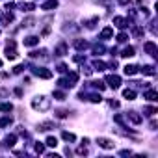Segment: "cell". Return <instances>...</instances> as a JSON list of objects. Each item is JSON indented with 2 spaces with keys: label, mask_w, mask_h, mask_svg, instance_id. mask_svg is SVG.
<instances>
[{
  "label": "cell",
  "mask_w": 158,
  "mask_h": 158,
  "mask_svg": "<svg viewBox=\"0 0 158 158\" xmlns=\"http://www.w3.org/2000/svg\"><path fill=\"white\" fill-rule=\"evenodd\" d=\"M65 82H67V88H73V86L78 82V73H74V71L69 73V76L65 78Z\"/></svg>",
  "instance_id": "cell-6"
},
{
  "label": "cell",
  "mask_w": 158,
  "mask_h": 158,
  "mask_svg": "<svg viewBox=\"0 0 158 158\" xmlns=\"http://www.w3.org/2000/svg\"><path fill=\"white\" fill-rule=\"evenodd\" d=\"M108 104H110L112 108H119V102H117V101H114V99H112V101H110Z\"/></svg>",
  "instance_id": "cell-41"
},
{
  "label": "cell",
  "mask_w": 158,
  "mask_h": 158,
  "mask_svg": "<svg viewBox=\"0 0 158 158\" xmlns=\"http://www.w3.org/2000/svg\"><path fill=\"white\" fill-rule=\"evenodd\" d=\"M127 39H128V35H127V34H125V32H121V34H119V35H117V41H119V43H125V41H127Z\"/></svg>",
  "instance_id": "cell-34"
},
{
  "label": "cell",
  "mask_w": 158,
  "mask_h": 158,
  "mask_svg": "<svg viewBox=\"0 0 158 158\" xmlns=\"http://www.w3.org/2000/svg\"><path fill=\"white\" fill-rule=\"evenodd\" d=\"M56 54H58V56H65V54H67V45H65L63 41L58 45V48H56Z\"/></svg>",
  "instance_id": "cell-17"
},
{
  "label": "cell",
  "mask_w": 158,
  "mask_h": 158,
  "mask_svg": "<svg viewBox=\"0 0 158 158\" xmlns=\"http://www.w3.org/2000/svg\"><path fill=\"white\" fill-rule=\"evenodd\" d=\"M10 125H13V119L11 117H2V119H0V128H6Z\"/></svg>",
  "instance_id": "cell-22"
},
{
  "label": "cell",
  "mask_w": 158,
  "mask_h": 158,
  "mask_svg": "<svg viewBox=\"0 0 158 158\" xmlns=\"http://www.w3.org/2000/svg\"><path fill=\"white\" fill-rule=\"evenodd\" d=\"M106 84H108L112 89H117V88L121 86V78H119L117 74H108V76H106Z\"/></svg>",
  "instance_id": "cell-3"
},
{
  "label": "cell",
  "mask_w": 158,
  "mask_h": 158,
  "mask_svg": "<svg viewBox=\"0 0 158 158\" xmlns=\"http://www.w3.org/2000/svg\"><path fill=\"white\" fill-rule=\"evenodd\" d=\"M0 67H2V60H0Z\"/></svg>",
  "instance_id": "cell-44"
},
{
  "label": "cell",
  "mask_w": 158,
  "mask_h": 158,
  "mask_svg": "<svg viewBox=\"0 0 158 158\" xmlns=\"http://www.w3.org/2000/svg\"><path fill=\"white\" fill-rule=\"evenodd\" d=\"M23 71H24V65H17V67H13V73H15V74L23 73Z\"/></svg>",
  "instance_id": "cell-38"
},
{
  "label": "cell",
  "mask_w": 158,
  "mask_h": 158,
  "mask_svg": "<svg viewBox=\"0 0 158 158\" xmlns=\"http://www.w3.org/2000/svg\"><path fill=\"white\" fill-rule=\"evenodd\" d=\"M143 112H145V115H151V117H152L158 110H156L154 106H145V108H143Z\"/></svg>",
  "instance_id": "cell-24"
},
{
  "label": "cell",
  "mask_w": 158,
  "mask_h": 158,
  "mask_svg": "<svg viewBox=\"0 0 158 158\" xmlns=\"http://www.w3.org/2000/svg\"><path fill=\"white\" fill-rule=\"evenodd\" d=\"M35 45H39V37H37V35H28V37H24V47H35Z\"/></svg>",
  "instance_id": "cell-8"
},
{
  "label": "cell",
  "mask_w": 158,
  "mask_h": 158,
  "mask_svg": "<svg viewBox=\"0 0 158 158\" xmlns=\"http://www.w3.org/2000/svg\"><path fill=\"white\" fill-rule=\"evenodd\" d=\"M13 110V104L11 102H4V104H0V112H11Z\"/></svg>",
  "instance_id": "cell-25"
},
{
  "label": "cell",
  "mask_w": 158,
  "mask_h": 158,
  "mask_svg": "<svg viewBox=\"0 0 158 158\" xmlns=\"http://www.w3.org/2000/svg\"><path fill=\"white\" fill-rule=\"evenodd\" d=\"M86 97H88V95H86ZM88 99H89V101H91V102H101V101H102V99H101V95H99V93H93V95H89V97H88Z\"/></svg>",
  "instance_id": "cell-29"
},
{
  "label": "cell",
  "mask_w": 158,
  "mask_h": 158,
  "mask_svg": "<svg viewBox=\"0 0 158 158\" xmlns=\"http://www.w3.org/2000/svg\"><path fill=\"white\" fill-rule=\"evenodd\" d=\"M93 67H95V71H104L108 65H106L104 61H101V60H95V61H93Z\"/></svg>",
  "instance_id": "cell-20"
},
{
  "label": "cell",
  "mask_w": 158,
  "mask_h": 158,
  "mask_svg": "<svg viewBox=\"0 0 158 158\" xmlns=\"http://www.w3.org/2000/svg\"><path fill=\"white\" fill-rule=\"evenodd\" d=\"M123 71H125V74H127V76H132V74H136V73H138V67H136V65H125V69H123Z\"/></svg>",
  "instance_id": "cell-16"
},
{
  "label": "cell",
  "mask_w": 158,
  "mask_h": 158,
  "mask_svg": "<svg viewBox=\"0 0 158 158\" xmlns=\"http://www.w3.org/2000/svg\"><path fill=\"white\" fill-rule=\"evenodd\" d=\"M74 47H76L78 50H86V48H88V43H86V41H74Z\"/></svg>",
  "instance_id": "cell-27"
},
{
  "label": "cell",
  "mask_w": 158,
  "mask_h": 158,
  "mask_svg": "<svg viewBox=\"0 0 158 158\" xmlns=\"http://www.w3.org/2000/svg\"><path fill=\"white\" fill-rule=\"evenodd\" d=\"M143 97H145L147 101H151V102H154V101H158V93H156L154 89H147Z\"/></svg>",
  "instance_id": "cell-11"
},
{
  "label": "cell",
  "mask_w": 158,
  "mask_h": 158,
  "mask_svg": "<svg viewBox=\"0 0 158 158\" xmlns=\"http://www.w3.org/2000/svg\"><path fill=\"white\" fill-rule=\"evenodd\" d=\"M97 143H99V147H102V149H106V151L114 149V145H115L112 139H106V138H99V139H97Z\"/></svg>",
  "instance_id": "cell-5"
},
{
  "label": "cell",
  "mask_w": 158,
  "mask_h": 158,
  "mask_svg": "<svg viewBox=\"0 0 158 158\" xmlns=\"http://www.w3.org/2000/svg\"><path fill=\"white\" fill-rule=\"evenodd\" d=\"M45 145H48V147H56V145H58V139H56L54 136H48V138H47V143H45Z\"/></svg>",
  "instance_id": "cell-26"
},
{
  "label": "cell",
  "mask_w": 158,
  "mask_h": 158,
  "mask_svg": "<svg viewBox=\"0 0 158 158\" xmlns=\"http://www.w3.org/2000/svg\"><path fill=\"white\" fill-rule=\"evenodd\" d=\"M32 108L37 110V112H47L50 108V99H47V97H35L32 101Z\"/></svg>",
  "instance_id": "cell-1"
},
{
  "label": "cell",
  "mask_w": 158,
  "mask_h": 158,
  "mask_svg": "<svg viewBox=\"0 0 158 158\" xmlns=\"http://www.w3.org/2000/svg\"><path fill=\"white\" fill-rule=\"evenodd\" d=\"M143 48H145V52H147V54H151V56H156V52H158L156 43H152V41H147Z\"/></svg>",
  "instance_id": "cell-7"
},
{
  "label": "cell",
  "mask_w": 158,
  "mask_h": 158,
  "mask_svg": "<svg viewBox=\"0 0 158 158\" xmlns=\"http://www.w3.org/2000/svg\"><path fill=\"white\" fill-rule=\"evenodd\" d=\"M76 154H88V149L86 147H78L76 149Z\"/></svg>",
  "instance_id": "cell-39"
},
{
  "label": "cell",
  "mask_w": 158,
  "mask_h": 158,
  "mask_svg": "<svg viewBox=\"0 0 158 158\" xmlns=\"http://www.w3.org/2000/svg\"><path fill=\"white\" fill-rule=\"evenodd\" d=\"M54 99L56 101H65V93L63 91H54Z\"/></svg>",
  "instance_id": "cell-30"
},
{
  "label": "cell",
  "mask_w": 158,
  "mask_h": 158,
  "mask_svg": "<svg viewBox=\"0 0 158 158\" xmlns=\"http://www.w3.org/2000/svg\"><path fill=\"white\" fill-rule=\"evenodd\" d=\"M34 23H35V21H34V19L30 17V19H26V21H23V26H34Z\"/></svg>",
  "instance_id": "cell-37"
},
{
  "label": "cell",
  "mask_w": 158,
  "mask_h": 158,
  "mask_svg": "<svg viewBox=\"0 0 158 158\" xmlns=\"http://www.w3.org/2000/svg\"><path fill=\"white\" fill-rule=\"evenodd\" d=\"M35 6L34 4H23V11H34Z\"/></svg>",
  "instance_id": "cell-33"
},
{
  "label": "cell",
  "mask_w": 158,
  "mask_h": 158,
  "mask_svg": "<svg viewBox=\"0 0 158 158\" xmlns=\"http://www.w3.org/2000/svg\"><path fill=\"white\" fill-rule=\"evenodd\" d=\"M35 152L37 154H43L45 152V143H35Z\"/></svg>",
  "instance_id": "cell-31"
},
{
  "label": "cell",
  "mask_w": 158,
  "mask_h": 158,
  "mask_svg": "<svg viewBox=\"0 0 158 158\" xmlns=\"http://www.w3.org/2000/svg\"><path fill=\"white\" fill-rule=\"evenodd\" d=\"M6 58H8V60H15V58H17L15 41H8V47H6Z\"/></svg>",
  "instance_id": "cell-4"
},
{
  "label": "cell",
  "mask_w": 158,
  "mask_h": 158,
  "mask_svg": "<svg viewBox=\"0 0 158 158\" xmlns=\"http://www.w3.org/2000/svg\"><path fill=\"white\" fill-rule=\"evenodd\" d=\"M134 54H136V50H134V47H127V48H125V50L121 52V56H123V58H132Z\"/></svg>",
  "instance_id": "cell-18"
},
{
  "label": "cell",
  "mask_w": 158,
  "mask_h": 158,
  "mask_svg": "<svg viewBox=\"0 0 158 158\" xmlns=\"http://www.w3.org/2000/svg\"><path fill=\"white\" fill-rule=\"evenodd\" d=\"M114 24H115L117 28H121V30H123V28H127V26H128V21H127V19H123V17H114Z\"/></svg>",
  "instance_id": "cell-9"
},
{
  "label": "cell",
  "mask_w": 158,
  "mask_h": 158,
  "mask_svg": "<svg viewBox=\"0 0 158 158\" xmlns=\"http://www.w3.org/2000/svg\"><path fill=\"white\" fill-rule=\"evenodd\" d=\"M127 117H128L134 125H139V123H141V115H139L138 112H128V114H127Z\"/></svg>",
  "instance_id": "cell-10"
},
{
  "label": "cell",
  "mask_w": 158,
  "mask_h": 158,
  "mask_svg": "<svg viewBox=\"0 0 158 158\" xmlns=\"http://www.w3.org/2000/svg\"><path fill=\"white\" fill-rule=\"evenodd\" d=\"M32 73L39 78H45V80H48V78H52V71H48L47 67H34Z\"/></svg>",
  "instance_id": "cell-2"
},
{
  "label": "cell",
  "mask_w": 158,
  "mask_h": 158,
  "mask_svg": "<svg viewBox=\"0 0 158 158\" xmlns=\"http://www.w3.org/2000/svg\"><path fill=\"white\" fill-rule=\"evenodd\" d=\"M2 21H4V23H11V21H13V15H11L10 11H6L4 17H2Z\"/></svg>",
  "instance_id": "cell-32"
},
{
  "label": "cell",
  "mask_w": 158,
  "mask_h": 158,
  "mask_svg": "<svg viewBox=\"0 0 158 158\" xmlns=\"http://www.w3.org/2000/svg\"><path fill=\"white\" fill-rule=\"evenodd\" d=\"M67 114H69V112H65V110H58V112H56V117L63 119V117H67Z\"/></svg>",
  "instance_id": "cell-36"
},
{
  "label": "cell",
  "mask_w": 158,
  "mask_h": 158,
  "mask_svg": "<svg viewBox=\"0 0 158 158\" xmlns=\"http://www.w3.org/2000/svg\"><path fill=\"white\" fill-rule=\"evenodd\" d=\"M114 35V30L110 28V26H106V28H102V32H101V39H110Z\"/></svg>",
  "instance_id": "cell-13"
},
{
  "label": "cell",
  "mask_w": 158,
  "mask_h": 158,
  "mask_svg": "<svg viewBox=\"0 0 158 158\" xmlns=\"http://www.w3.org/2000/svg\"><path fill=\"white\" fill-rule=\"evenodd\" d=\"M58 71H60V73H67V65H65V63H60V65H58Z\"/></svg>",
  "instance_id": "cell-40"
},
{
  "label": "cell",
  "mask_w": 158,
  "mask_h": 158,
  "mask_svg": "<svg viewBox=\"0 0 158 158\" xmlns=\"http://www.w3.org/2000/svg\"><path fill=\"white\" fill-rule=\"evenodd\" d=\"M91 86H93L95 89H99V91H102V89H104V84H102V82H91Z\"/></svg>",
  "instance_id": "cell-35"
},
{
  "label": "cell",
  "mask_w": 158,
  "mask_h": 158,
  "mask_svg": "<svg viewBox=\"0 0 158 158\" xmlns=\"http://www.w3.org/2000/svg\"><path fill=\"white\" fill-rule=\"evenodd\" d=\"M128 154H132L130 151H121V156H128Z\"/></svg>",
  "instance_id": "cell-42"
},
{
  "label": "cell",
  "mask_w": 158,
  "mask_h": 158,
  "mask_svg": "<svg viewBox=\"0 0 158 158\" xmlns=\"http://www.w3.org/2000/svg\"><path fill=\"white\" fill-rule=\"evenodd\" d=\"M106 48H104V45H93V52L95 54H102Z\"/></svg>",
  "instance_id": "cell-28"
},
{
  "label": "cell",
  "mask_w": 158,
  "mask_h": 158,
  "mask_svg": "<svg viewBox=\"0 0 158 158\" xmlns=\"http://www.w3.org/2000/svg\"><path fill=\"white\" fill-rule=\"evenodd\" d=\"M58 6V0H47V2L41 6V10H45V11H50V10H54Z\"/></svg>",
  "instance_id": "cell-12"
},
{
  "label": "cell",
  "mask_w": 158,
  "mask_h": 158,
  "mask_svg": "<svg viewBox=\"0 0 158 158\" xmlns=\"http://www.w3.org/2000/svg\"><path fill=\"white\" fill-rule=\"evenodd\" d=\"M6 95H8V91H6V89H0V97H6Z\"/></svg>",
  "instance_id": "cell-43"
},
{
  "label": "cell",
  "mask_w": 158,
  "mask_h": 158,
  "mask_svg": "<svg viewBox=\"0 0 158 158\" xmlns=\"http://www.w3.org/2000/svg\"><path fill=\"white\" fill-rule=\"evenodd\" d=\"M50 128H54V123H52V121H45V123H41V125L37 127V130H41V132H47V130H50Z\"/></svg>",
  "instance_id": "cell-15"
},
{
  "label": "cell",
  "mask_w": 158,
  "mask_h": 158,
  "mask_svg": "<svg viewBox=\"0 0 158 158\" xmlns=\"http://www.w3.org/2000/svg\"><path fill=\"white\" fill-rule=\"evenodd\" d=\"M123 97L128 99V101H134V99H136V91H134V89H125V91H123Z\"/></svg>",
  "instance_id": "cell-21"
},
{
  "label": "cell",
  "mask_w": 158,
  "mask_h": 158,
  "mask_svg": "<svg viewBox=\"0 0 158 158\" xmlns=\"http://www.w3.org/2000/svg\"><path fill=\"white\" fill-rule=\"evenodd\" d=\"M15 141H17V136H15V134H11V136H8V138L4 139V145H6V147H13V145H15Z\"/></svg>",
  "instance_id": "cell-19"
},
{
  "label": "cell",
  "mask_w": 158,
  "mask_h": 158,
  "mask_svg": "<svg viewBox=\"0 0 158 158\" xmlns=\"http://www.w3.org/2000/svg\"><path fill=\"white\" fill-rule=\"evenodd\" d=\"M61 138H63L65 141H74V139H76V136H74L73 132H67V130H65V132H61Z\"/></svg>",
  "instance_id": "cell-23"
},
{
  "label": "cell",
  "mask_w": 158,
  "mask_h": 158,
  "mask_svg": "<svg viewBox=\"0 0 158 158\" xmlns=\"http://www.w3.org/2000/svg\"><path fill=\"white\" fill-rule=\"evenodd\" d=\"M138 71H141V73H143V74H147V76H152V74L156 73L152 65H143V67H141V69H138Z\"/></svg>",
  "instance_id": "cell-14"
}]
</instances>
